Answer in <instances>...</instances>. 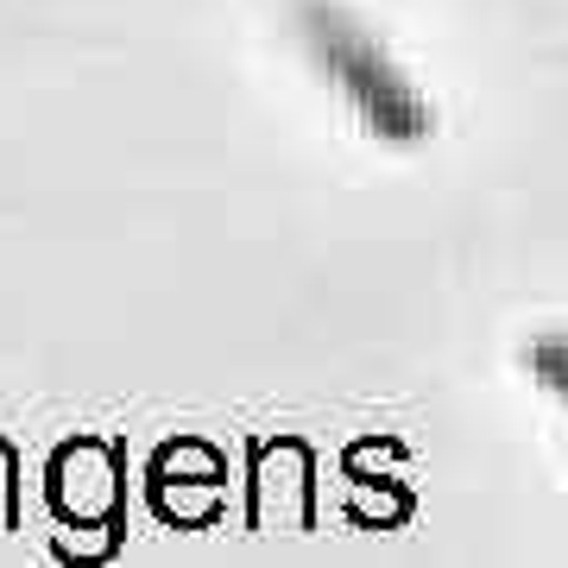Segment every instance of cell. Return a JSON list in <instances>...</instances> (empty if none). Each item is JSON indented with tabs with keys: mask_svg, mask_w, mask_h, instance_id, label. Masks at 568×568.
Here are the masks:
<instances>
[{
	"mask_svg": "<svg viewBox=\"0 0 568 568\" xmlns=\"http://www.w3.org/2000/svg\"><path fill=\"white\" fill-rule=\"evenodd\" d=\"M530 366H537V379H544L549 392H562V398H568V335L537 342V347H530Z\"/></svg>",
	"mask_w": 568,
	"mask_h": 568,
	"instance_id": "2",
	"label": "cell"
},
{
	"mask_svg": "<svg viewBox=\"0 0 568 568\" xmlns=\"http://www.w3.org/2000/svg\"><path fill=\"white\" fill-rule=\"evenodd\" d=\"M297 32H304L316 70L354 102V114H361L379 140L417 145V140L436 133V114H429V102L417 95V82L379 51V39H373L361 20H347L342 7H328V0H304V7H297Z\"/></svg>",
	"mask_w": 568,
	"mask_h": 568,
	"instance_id": "1",
	"label": "cell"
}]
</instances>
